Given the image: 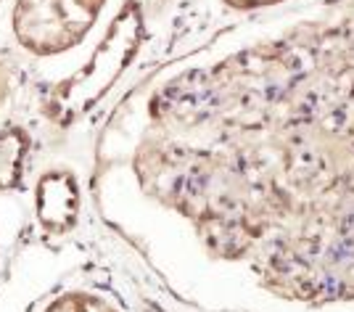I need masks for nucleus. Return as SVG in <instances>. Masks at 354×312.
Wrapping results in <instances>:
<instances>
[{
	"instance_id": "1",
	"label": "nucleus",
	"mask_w": 354,
	"mask_h": 312,
	"mask_svg": "<svg viewBox=\"0 0 354 312\" xmlns=\"http://www.w3.org/2000/svg\"><path fill=\"white\" fill-rule=\"evenodd\" d=\"M140 30H143V24H140L138 6L130 3L117 16L109 35L95 48V53L90 56L88 64L80 69V75L66 80L56 90V95L50 98L53 117L59 122H72V119L82 117L90 106L117 82V77L127 69V64L133 61L135 51L140 45Z\"/></svg>"
},
{
	"instance_id": "2",
	"label": "nucleus",
	"mask_w": 354,
	"mask_h": 312,
	"mask_svg": "<svg viewBox=\"0 0 354 312\" xmlns=\"http://www.w3.org/2000/svg\"><path fill=\"white\" fill-rule=\"evenodd\" d=\"M104 8V0H19L14 32L37 56L69 51L80 43Z\"/></svg>"
},
{
	"instance_id": "3",
	"label": "nucleus",
	"mask_w": 354,
	"mask_h": 312,
	"mask_svg": "<svg viewBox=\"0 0 354 312\" xmlns=\"http://www.w3.org/2000/svg\"><path fill=\"white\" fill-rule=\"evenodd\" d=\"M37 220L50 230H69L80 212V188L69 172H48L37 183Z\"/></svg>"
},
{
	"instance_id": "4",
	"label": "nucleus",
	"mask_w": 354,
	"mask_h": 312,
	"mask_svg": "<svg viewBox=\"0 0 354 312\" xmlns=\"http://www.w3.org/2000/svg\"><path fill=\"white\" fill-rule=\"evenodd\" d=\"M27 138L19 130H0V194L14 188L24 172L27 159Z\"/></svg>"
},
{
	"instance_id": "5",
	"label": "nucleus",
	"mask_w": 354,
	"mask_h": 312,
	"mask_svg": "<svg viewBox=\"0 0 354 312\" xmlns=\"http://www.w3.org/2000/svg\"><path fill=\"white\" fill-rule=\"evenodd\" d=\"M45 312H117L111 304H106L104 299L90 297V294H64L56 299Z\"/></svg>"
},
{
	"instance_id": "6",
	"label": "nucleus",
	"mask_w": 354,
	"mask_h": 312,
	"mask_svg": "<svg viewBox=\"0 0 354 312\" xmlns=\"http://www.w3.org/2000/svg\"><path fill=\"white\" fill-rule=\"evenodd\" d=\"M230 8H238V11H254V8H267V6H275V3H283V0H225Z\"/></svg>"
},
{
	"instance_id": "7",
	"label": "nucleus",
	"mask_w": 354,
	"mask_h": 312,
	"mask_svg": "<svg viewBox=\"0 0 354 312\" xmlns=\"http://www.w3.org/2000/svg\"><path fill=\"white\" fill-rule=\"evenodd\" d=\"M6 88H8V82H6V75H3V69H0V104H3V98H6Z\"/></svg>"
}]
</instances>
